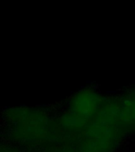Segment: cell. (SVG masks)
<instances>
[{
	"instance_id": "cell-1",
	"label": "cell",
	"mask_w": 135,
	"mask_h": 152,
	"mask_svg": "<svg viewBox=\"0 0 135 152\" xmlns=\"http://www.w3.org/2000/svg\"><path fill=\"white\" fill-rule=\"evenodd\" d=\"M4 116L9 134L18 142H39L47 140L52 134V121L42 109L12 108L6 110Z\"/></svg>"
},
{
	"instance_id": "cell-3",
	"label": "cell",
	"mask_w": 135,
	"mask_h": 152,
	"mask_svg": "<svg viewBox=\"0 0 135 152\" xmlns=\"http://www.w3.org/2000/svg\"><path fill=\"white\" fill-rule=\"evenodd\" d=\"M119 97V125L125 135L135 133V86Z\"/></svg>"
},
{
	"instance_id": "cell-2",
	"label": "cell",
	"mask_w": 135,
	"mask_h": 152,
	"mask_svg": "<svg viewBox=\"0 0 135 152\" xmlns=\"http://www.w3.org/2000/svg\"><path fill=\"white\" fill-rule=\"evenodd\" d=\"M104 99V97L93 88H82L71 96L66 112L89 124L99 111Z\"/></svg>"
}]
</instances>
